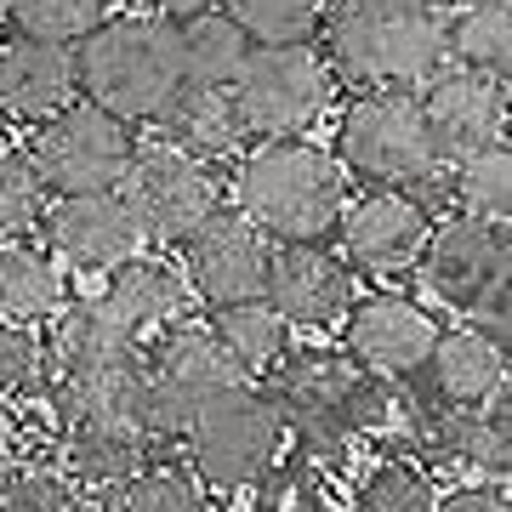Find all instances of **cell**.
Instances as JSON below:
<instances>
[{"label":"cell","instance_id":"obj_1","mask_svg":"<svg viewBox=\"0 0 512 512\" xmlns=\"http://www.w3.org/2000/svg\"><path fill=\"white\" fill-rule=\"evenodd\" d=\"M325 63L359 92H416L444 69V12L433 0H336Z\"/></svg>","mask_w":512,"mask_h":512},{"label":"cell","instance_id":"obj_32","mask_svg":"<svg viewBox=\"0 0 512 512\" xmlns=\"http://www.w3.org/2000/svg\"><path fill=\"white\" fill-rule=\"evenodd\" d=\"M46 217V183L23 143H0V234L23 239Z\"/></svg>","mask_w":512,"mask_h":512},{"label":"cell","instance_id":"obj_30","mask_svg":"<svg viewBox=\"0 0 512 512\" xmlns=\"http://www.w3.org/2000/svg\"><path fill=\"white\" fill-rule=\"evenodd\" d=\"M114 0H0L6 23L23 40H46V46H80L97 23H109Z\"/></svg>","mask_w":512,"mask_h":512},{"label":"cell","instance_id":"obj_34","mask_svg":"<svg viewBox=\"0 0 512 512\" xmlns=\"http://www.w3.org/2000/svg\"><path fill=\"white\" fill-rule=\"evenodd\" d=\"M74 507H80V490L52 461H18V467L0 473V512H74Z\"/></svg>","mask_w":512,"mask_h":512},{"label":"cell","instance_id":"obj_16","mask_svg":"<svg viewBox=\"0 0 512 512\" xmlns=\"http://www.w3.org/2000/svg\"><path fill=\"white\" fill-rule=\"evenodd\" d=\"M40 228H46V239H52V251L63 256V262L92 268V274H109V268H120L126 256L143 251V234H137V222H131L120 188L52 200L46 217H40Z\"/></svg>","mask_w":512,"mask_h":512},{"label":"cell","instance_id":"obj_18","mask_svg":"<svg viewBox=\"0 0 512 512\" xmlns=\"http://www.w3.org/2000/svg\"><path fill=\"white\" fill-rule=\"evenodd\" d=\"M97 302H103V313H109L114 325L143 348L148 336L171 330L188 313V285H183V274H177L165 256L137 251V256H126L120 268H109V285H103Z\"/></svg>","mask_w":512,"mask_h":512},{"label":"cell","instance_id":"obj_2","mask_svg":"<svg viewBox=\"0 0 512 512\" xmlns=\"http://www.w3.org/2000/svg\"><path fill=\"white\" fill-rule=\"evenodd\" d=\"M234 188L239 217L268 245H319L348 205L342 165L308 137H274V143L245 148Z\"/></svg>","mask_w":512,"mask_h":512},{"label":"cell","instance_id":"obj_8","mask_svg":"<svg viewBox=\"0 0 512 512\" xmlns=\"http://www.w3.org/2000/svg\"><path fill=\"white\" fill-rule=\"evenodd\" d=\"M23 148H29L46 194L74 200V194H109V188H120L131 154H137V131L80 97L63 114H52L46 126H35V137Z\"/></svg>","mask_w":512,"mask_h":512},{"label":"cell","instance_id":"obj_21","mask_svg":"<svg viewBox=\"0 0 512 512\" xmlns=\"http://www.w3.org/2000/svg\"><path fill=\"white\" fill-rule=\"evenodd\" d=\"M427 444L444 461H461L484 478H507L512 467V416H507V393L484 410H433L427 416Z\"/></svg>","mask_w":512,"mask_h":512},{"label":"cell","instance_id":"obj_19","mask_svg":"<svg viewBox=\"0 0 512 512\" xmlns=\"http://www.w3.org/2000/svg\"><path fill=\"white\" fill-rule=\"evenodd\" d=\"M427 393L439 410H484L507 393V353L490 348L478 330H439L427 353Z\"/></svg>","mask_w":512,"mask_h":512},{"label":"cell","instance_id":"obj_26","mask_svg":"<svg viewBox=\"0 0 512 512\" xmlns=\"http://www.w3.org/2000/svg\"><path fill=\"white\" fill-rule=\"evenodd\" d=\"M444 52L461 57L467 74H484L495 86H507L512 69V6L507 0H473L444 23Z\"/></svg>","mask_w":512,"mask_h":512},{"label":"cell","instance_id":"obj_11","mask_svg":"<svg viewBox=\"0 0 512 512\" xmlns=\"http://www.w3.org/2000/svg\"><path fill=\"white\" fill-rule=\"evenodd\" d=\"M342 336H348L342 353L365 376L399 382V376H416L427 365V353L439 342V319L399 291H376V296H353L348 319H342Z\"/></svg>","mask_w":512,"mask_h":512},{"label":"cell","instance_id":"obj_38","mask_svg":"<svg viewBox=\"0 0 512 512\" xmlns=\"http://www.w3.org/2000/svg\"><path fill=\"white\" fill-rule=\"evenodd\" d=\"M148 6H154V18L171 23V29H177V23H188V18H205V12H217V0H148Z\"/></svg>","mask_w":512,"mask_h":512},{"label":"cell","instance_id":"obj_14","mask_svg":"<svg viewBox=\"0 0 512 512\" xmlns=\"http://www.w3.org/2000/svg\"><path fill=\"white\" fill-rule=\"evenodd\" d=\"M421 120L433 131V148H439V165H456L467 154L490 143H507V86H495L484 74L467 69H439L427 80V92L416 97Z\"/></svg>","mask_w":512,"mask_h":512},{"label":"cell","instance_id":"obj_37","mask_svg":"<svg viewBox=\"0 0 512 512\" xmlns=\"http://www.w3.org/2000/svg\"><path fill=\"white\" fill-rule=\"evenodd\" d=\"M439 512H507V495H495V490H456V495H444Z\"/></svg>","mask_w":512,"mask_h":512},{"label":"cell","instance_id":"obj_7","mask_svg":"<svg viewBox=\"0 0 512 512\" xmlns=\"http://www.w3.org/2000/svg\"><path fill=\"white\" fill-rule=\"evenodd\" d=\"M228 97H234L245 137L274 143V137H302L330 109L336 74L319 46H256Z\"/></svg>","mask_w":512,"mask_h":512},{"label":"cell","instance_id":"obj_39","mask_svg":"<svg viewBox=\"0 0 512 512\" xmlns=\"http://www.w3.org/2000/svg\"><path fill=\"white\" fill-rule=\"evenodd\" d=\"M433 6H439V0H433ZM461 6H473V0H461Z\"/></svg>","mask_w":512,"mask_h":512},{"label":"cell","instance_id":"obj_20","mask_svg":"<svg viewBox=\"0 0 512 512\" xmlns=\"http://www.w3.org/2000/svg\"><path fill=\"white\" fill-rule=\"evenodd\" d=\"M165 137V148H177L183 160H228L245 148V126L228 92H200V86H177V97L165 103V114L154 120Z\"/></svg>","mask_w":512,"mask_h":512},{"label":"cell","instance_id":"obj_28","mask_svg":"<svg viewBox=\"0 0 512 512\" xmlns=\"http://www.w3.org/2000/svg\"><path fill=\"white\" fill-rule=\"evenodd\" d=\"M217 12L251 46H313L325 0H217Z\"/></svg>","mask_w":512,"mask_h":512},{"label":"cell","instance_id":"obj_24","mask_svg":"<svg viewBox=\"0 0 512 512\" xmlns=\"http://www.w3.org/2000/svg\"><path fill=\"white\" fill-rule=\"evenodd\" d=\"M63 308V268L52 251L29 239H0V325H29L52 319Z\"/></svg>","mask_w":512,"mask_h":512},{"label":"cell","instance_id":"obj_12","mask_svg":"<svg viewBox=\"0 0 512 512\" xmlns=\"http://www.w3.org/2000/svg\"><path fill=\"white\" fill-rule=\"evenodd\" d=\"M336 234H342L348 262L370 274H399V268H416L421 245L433 234V217H427V200L410 188H365L359 200L342 205Z\"/></svg>","mask_w":512,"mask_h":512},{"label":"cell","instance_id":"obj_40","mask_svg":"<svg viewBox=\"0 0 512 512\" xmlns=\"http://www.w3.org/2000/svg\"><path fill=\"white\" fill-rule=\"evenodd\" d=\"M0 46H6V29H0Z\"/></svg>","mask_w":512,"mask_h":512},{"label":"cell","instance_id":"obj_4","mask_svg":"<svg viewBox=\"0 0 512 512\" xmlns=\"http://www.w3.org/2000/svg\"><path fill=\"white\" fill-rule=\"evenodd\" d=\"M262 393L274 404L279 427L296 433V444H308V450H342V439L382 427L387 410H393L387 382L365 376L348 353H330V348L285 353L268 370Z\"/></svg>","mask_w":512,"mask_h":512},{"label":"cell","instance_id":"obj_9","mask_svg":"<svg viewBox=\"0 0 512 512\" xmlns=\"http://www.w3.org/2000/svg\"><path fill=\"white\" fill-rule=\"evenodd\" d=\"M120 200H126L131 222H137V234L154 239V245H188L222 211L211 165L183 160L165 143L131 154L126 177H120Z\"/></svg>","mask_w":512,"mask_h":512},{"label":"cell","instance_id":"obj_23","mask_svg":"<svg viewBox=\"0 0 512 512\" xmlns=\"http://www.w3.org/2000/svg\"><path fill=\"white\" fill-rule=\"evenodd\" d=\"M148 444L137 427H80L63 433V478L74 490H103L120 495L131 478L143 473Z\"/></svg>","mask_w":512,"mask_h":512},{"label":"cell","instance_id":"obj_10","mask_svg":"<svg viewBox=\"0 0 512 512\" xmlns=\"http://www.w3.org/2000/svg\"><path fill=\"white\" fill-rule=\"evenodd\" d=\"M268 251H274V245L256 234L239 211L222 205L217 217L183 245V262H188L183 285L200 296L211 313L262 302V291H268Z\"/></svg>","mask_w":512,"mask_h":512},{"label":"cell","instance_id":"obj_29","mask_svg":"<svg viewBox=\"0 0 512 512\" xmlns=\"http://www.w3.org/2000/svg\"><path fill=\"white\" fill-rule=\"evenodd\" d=\"M319 461H336V450H308L296 444L291 456H279L268 473L256 478L251 490V512H330L325 495H330V478L319 473Z\"/></svg>","mask_w":512,"mask_h":512},{"label":"cell","instance_id":"obj_17","mask_svg":"<svg viewBox=\"0 0 512 512\" xmlns=\"http://www.w3.org/2000/svg\"><path fill=\"white\" fill-rule=\"evenodd\" d=\"M74 52L69 46H46V40L6 35L0 46V120L18 126H46L52 114L74 103Z\"/></svg>","mask_w":512,"mask_h":512},{"label":"cell","instance_id":"obj_31","mask_svg":"<svg viewBox=\"0 0 512 512\" xmlns=\"http://www.w3.org/2000/svg\"><path fill=\"white\" fill-rule=\"evenodd\" d=\"M456 200H461V217L507 228V211H512L507 143H490V148H478V154H467V160H456Z\"/></svg>","mask_w":512,"mask_h":512},{"label":"cell","instance_id":"obj_15","mask_svg":"<svg viewBox=\"0 0 512 512\" xmlns=\"http://www.w3.org/2000/svg\"><path fill=\"white\" fill-rule=\"evenodd\" d=\"M262 302L302 330H330L342 325L353 308V274L342 256L325 245H274L268 251V291Z\"/></svg>","mask_w":512,"mask_h":512},{"label":"cell","instance_id":"obj_25","mask_svg":"<svg viewBox=\"0 0 512 512\" xmlns=\"http://www.w3.org/2000/svg\"><path fill=\"white\" fill-rule=\"evenodd\" d=\"M256 46L239 35L222 12H205V18L177 23V63H183V86H200V92H234L239 69Z\"/></svg>","mask_w":512,"mask_h":512},{"label":"cell","instance_id":"obj_5","mask_svg":"<svg viewBox=\"0 0 512 512\" xmlns=\"http://www.w3.org/2000/svg\"><path fill=\"white\" fill-rule=\"evenodd\" d=\"M188 461L200 490H251L285 456V427H279L268 393L251 382L222 387L188 421Z\"/></svg>","mask_w":512,"mask_h":512},{"label":"cell","instance_id":"obj_27","mask_svg":"<svg viewBox=\"0 0 512 512\" xmlns=\"http://www.w3.org/2000/svg\"><path fill=\"white\" fill-rule=\"evenodd\" d=\"M211 336L222 342V353L234 359L239 376H268V370L291 353V325L279 319L268 302H245V308L211 313Z\"/></svg>","mask_w":512,"mask_h":512},{"label":"cell","instance_id":"obj_33","mask_svg":"<svg viewBox=\"0 0 512 512\" xmlns=\"http://www.w3.org/2000/svg\"><path fill=\"white\" fill-rule=\"evenodd\" d=\"M353 507L359 512H439V490H433V478L421 473L416 461H382V467H370L359 495H353Z\"/></svg>","mask_w":512,"mask_h":512},{"label":"cell","instance_id":"obj_22","mask_svg":"<svg viewBox=\"0 0 512 512\" xmlns=\"http://www.w3.org/2000/svg\"><path fill=\"white\" fill-rule=\"evenodd\" d=\"M137 359H143V348L103 313V302L80 296V302L57 308V325L46 336V365L52 370H103V365H137Z\"/></svg>","mask_w":512,"mask_h":512},{"label":"cell","instance_id":"obj_36","mask_svg":"<svg viewBox=\"0 0 512 512\" xmlns=\"http://www.w3.org/2000/svg\"><path fill=\"white\" fill-rule=\"evenodd\" d=\"M46 387V342L29 325H0V399H35Z\"/></svg>","mask_w":512,"mask_h":512},{"label":"cell","instance_id":"obj_13","mask_svg":"<svg viewBox=\"0 0 512 512\" xmlns=\"http://www.w3.org/2000/svg\"><path fill=\"white\" fill-rule=\"evenodd\" d=\"M416 268L444 308L473 313L507 279V228H490V222H473V217H450L444 228L427 234Z\"/></svg>","mask_w":512,"mask_h":512},{"label":"cell","instance_id":"obj_6","mask_svg":"<svg viewBox=\"0 0 512 512\" xmlns=\"http://www.w3.org/2000/svg\"><path fill=\"white\" fill-rule=\"evenodd\" d=\"M336 165L370 188H416L439 177V148L421 120L416 92H365L336 120Z\"/></svg>","mask_w":512,"mask_h":512},{"label":"cell","instance_id":"obj_35","mask_svg":"<svg viewBox=\"0 0 512 512\" xmlns=\"http://www.w3.org/2000/svg\"><path fill=\"white\" fill-rule=\"evenodd\" d=\"M114 507L120 512H211L205 490L183 467H143L126 490L114 495Z\"/></svg>","mask_w":512,"mask_h":512},{"label":"cell","instance_id":"obj_3","mask_svg":"<svg viewBox=\"0 0 512 512\" xmlns=\"http://www.w3.org/2000/svg\"><path fill=\"white\" fill-rule=\"evenodd\" d=\"M74 86L86 103L114 114L120 126L160 120L165 103L183 86L177 63V29L160 23L154 12H126V18L97 23L74 52Z\"/></svg>","mask_w":512,"mask_h":512}]
</instances>
